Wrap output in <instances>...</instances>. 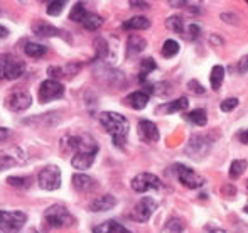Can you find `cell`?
Masks as SVG:
<instances>
[{"instance_id":"5bb4252c","label":"cell","mask_w":248,"mask_h":233,"mask_svg":"<svg viewBox=\"0 0 248 233\" xmlns=\"http://www.w3.org/2000/svg\"><path fill=\"white\" fill-rule=\"evenodd\" d=\"M139 137L142 139L147 144H152V142H157L160 139L159 128L154 122L150 120H140L139 122Z\"/></svg>"},{"instance_id":"d6986e66","label":"cell","mask_w":248,"mask_h":233,"mask_svg":"<svg viewBox=\"0 0 248 233\" xmlns=\"http://www.w3.org/2000/svg\"><path fill=\"white\" fill-rule=\"evenodd\" d=\"M73 187L79 193H88V191L95 189L96 187V181L93 177L86 176V174H75L73 176Z\"/></svg>"},{"instance_id":"4316f807","label":"cell","mask_w":248,"mask_h":233,"mask_svg":"<svg viewBox=\"0 0 248 233\" xmlns=\"http://www.w3.org/2000/svg\"><path fill=\"white\" fill-rule=\"evenodd\" d=\"M187 120L193 122V124L198 125V127H204V125L208 124V115H206V110H202V109L193 110V112L187 113Z\"/></svg>"},{"instance_id":"5b68a950","label":"cell","mask_w":248,"mask_h":233,"mask_svg":"<svg viewBox=\"0 0 248 233\" xmlns=\"http://www.w3.org/2000/svg\"><path fill=\"white\" fill-rule=\"evenodd\" d=\"M27 215L22 211H0V232L17 233L26 225Z\"/></svg>"},{"instance_id":"7c38bea8","label":"cell","mask_w":248,"mask_h":233,"mask_svg":"<svg viewBox=\"0 0 248 233\" xmlns=\"http://www.w3.org/2000/svg\"><path fill=\"white\" fill-rule=\"evenodd\" d=\"M211 149V142L204 135H193L186 145V154L193 159H202Z\"/></svg>"},{"instance_id":"836d02e7","label":"cell","mask_w":248,"mask_h":233,"mask_svg":"<svg viewBox=\"0 0 248 233\" xmlns=\"http://www.w3.org/2000/svg\"><path fill=\"white\" fill-rule=\"evenodd\" d=\"M7 183L10 186H17V187H29L31 186V177H19V176H10L7 179Z\"/></svg>"},{"instance_id":"f546056e","label":"cell","mask_w":248,"mask_h":233,"mask_svg":"<svg viewBox=\"0 0 248 233\" xmlns=\"http://www.w3.org/2000/svg\"><path fill=\"white\" fill-rule=\"evenodd\" d=\"M164 58H174L177 53H179V43L174 39H167L166 43L162 44V49H160Z\"/></svg>"},{"instance_id":"277c9868","label":"cell","mask_w":248,"mask_h":233,"mask_svg":"<svg viewBox=\"0 0 248 233\" xmlns=\"http://www.w3.org/2000/svg\"><path fill=\"white\" fill-rule=\"evenodd\" d=\"M172 172L176 174L177 181H179L183 186L189 187V189H199V187H202L206 183L204 177L201 174H198L196 171H193V169L184 164H174Z\"/></svg>"},{"instance_id":"d4e9b609","label":"cell","mask_w":248,"mask_h":233,"mask_svg":"<svg viewBox=\"0 0 248 233\" xmlns=\"http://www.w3.org/2000/svg\"><path fill=\"white\" fill-rule=\"evenodd\" d=\"M223 79H225V68H223V66H219V64L213 66L211 75H209V81H211V88L215 90V92H218V90H219Z\"/></svg>"},{"instance_id":"7dc6e473","label":"cell","mask_w":248,"mask_h":233,"mask_svg":"<svg viewBox=\"0 0 248 233\" xmlns=\"http://www.w3.org/2000/svg\"><path fill=\"white\" fill-rule=\"evenodd\" d=\"M9 36V29L3 26H0V39H5V37Z\"/></svg>"},{"instance_id":"484cf974","label":"cell","mask_w":248,"mask_h":233,"mask_svg":"<svg viewBox=\"0 0 248 233\" xmlns=\"http://www.w3.org/2000/svg\"><path fill=\"white\" fill-rule=\"evenodd\" d=\"M81 26L85 27L86 31H98L100 27L103 26V19H101L100 16H96V14L88 12L85 17V20L81 22Z\"/></svg>"},{"instance_id":"7a4b0ae2","label":"cell","mask_w":248,"mask_h":233,"mask_svg":"<svg viewBox=\"0 0 248 233\" xmlns=\"http://www.w3.org/2000/svg\"><path fill=\"white\" fill-rule=\"evenodd\" d=\"M44 221L52 228L73 227L76 223L75 217L69 213V210L62 204H52L44 211Z\"/></svg>"},{"instance_id":"f6af8a7d","label":"cell","mask_w":248,"mask_h":233,"mask_svg":"<svg viewBox=\"0 0 248 233\" xmlns=\"http://www.w3.org/2000/svg\"><path fill=\"white\" fill-rule=\"evenodd\" d=\"M9 135H10L9 128L0 127V142H3V140H5V139H9Z\"/></svg>"},{"instance_id":"9c48e42d","label":"cell","mask_w":248,"mask_h":233,"mask_svg":"<svg viewBox=\"0 0 248 233\" xmlns=\"http://www.w3.org/2000/svg\"><path fill=\"white\" fill-rule=\"evenodd\" d=\"M130 186L135 193H147V191L160 189V187H162V181H160L155 174L140 172V174H137L134 179H132Z\"/></svg>"},{"instance_id":"44dd1931","label":"cell","mask_w":248,"mask_h":233,"mask_svg":"<svg viewBox=\"0 0 248 233\" xmlns=\"http://www.w3.org/2000/svg\"><path fill=\"white\" fill-rule=\"evenodd\" d=\"M147 47V41L142 36H137V34H132L127 41V56H137L142 51Z\"/></svg>"},{"instance_id":"52a82bcc","label":"cell","mask_w":248,"mask_h":233,"mask_svg":"<svg viewBox=\"0 0 248 233\" xmlns=\"http://www.w3.org/2000/svg\"><path fill=\"white\" fill-rule=\"evenodd\" d=\"M64 95V86L58 79H44L37 88V98L41 103H49L52 100L62 98Z\"/></svg>"},{"instance_id":"6da1fadb","label":"cell","mask_w":248,"mask_h":233,"mask_svg":"<svg viewBox=\"0 0 248 233\" xmlns=\"http://www.w3.org/2000/svg\"><path fill=\"white\" fill-rule=\"evenodd\" d=\"M100 122L103 128L111 135L113 144L117 147H124L128 135V120L117 112H103L100 113Z\"/></svg>"},{"instance_id":"74e56055","label":"cell","mask_w":248,"mask_h":233,"mask_svg":"<svg viewBox=\"0 0 248 233\" xmlns=\"http://www.w3.org/2000/svg\"><path fill=\"white\" fill-rule=\"evenodd\" d=\"M199 34H201V27L196 26V24H189L187 29L184 31V36L187 39H196V37H199Z\"/></svg>"},{"instance_id":"e0dca14e","label":"cell","mask_w":248,"mask_h":233,"mask_svg":"<svg viewBox=\"0 0 248 233\" xmlns=\"http://www.w3.org/2000/svg\"><path fill=\"white\" fill-rule=\"evenodd\" d=\"M117 206V198L111 196V194H103V196H98L92 201L90 204V211H95V213H100V211H110Z\"/></svg>"},{"instance_id":"ab89813d","label":"cell","mask_w":248,"mask_h":233,"mask_svg":"<svg viewBox=\"0 0 248 233\" xmlns=\"http://www.w3.org/2000/svg\"><path fill=\"white\" fill-rule=\"evenodd\" d=\"M14 164H16V161H14V159L10 157V155L0 154V172L5 171V169H9V168H12Z\"/></svg>"},{"instance_id":"4fadbf2b","label":"cell","mask_w":248,"mask_h":233,"mask_svg":"<svg viewBox=\"0 0 248 233\" xmlns=\"http://www.w3.org/2000/svg\"><path fill=\"white\" fill-rule=\"evenodd\" d=\"M96 154H98V149L75 152V155L71 157V166H73L75 169H79V171H85V169H90V168L93 166V162H95Z\"/></svg>"},{"instance_id":"e575fe53","label":"cell","mask_w":248,"mask_h":233,"mask_svg":"<svg viewBox=\"0 0 248 233\" xmlns=\"http://www.w3.org/2000/svg\"><path fill=\"white\" fill-rule=\"evenodd\" d=\"M152 92L155 93V95L159 96H167L170 93V85L166 81H160V83H155V85L152 86Z\"/></svg>"},{"instance_id":"c3c4849f","label":"cell","mask_w":248,"mask_h":233,"mask_svg":"<svg viewBox=\"0 0 248 233\" xmlns=\"http://www.w3.org/2000/svg\"><path fill=\"white\" fill-rule=\"evenodd\" d=\"M208 233H226V232L221 230V228H209Z\"/></svg>"},{"instance_id":"d6a6232c","label":"cell","mask_w":248,"mask_h":233,"mask_svg":"<svg viewBox=\"0 0 248 233\" xmlns=\"http://www.w3.org/2000/svg\"><path fill=\"white\" fill-rule=\"evenodd\" d=\"M166 232L167 233H183L184 232V223L179 220V218H172V220H169V223H167Z\"/></svg>"},{"instance_id":"4dcf8cb0","label":"cell","mask_w":248,"mask_h":233,"mask_svg":"<svg viewBox=\"0 0 248 233\" xmlns=\"http://www.w3.org/2000/svg\"><path fill=\"white\" fill-rule=\"evenodd\" d=\"M245 169H247V161L236 159V161H233L232 166H230V177H232V179H238V177L245 172Z\"/></svg>"},{"instance_id":"816d5d0a","label":"cell","mask_w":248,"mask_h":233,"mask_svg":"<svg viewBox=\"0 0 248 233\" xmlns=\"http://www.w3.org/2000/svg\"><path fill=\"white\" fill-rule=\"evenodd\" d=\"M247 3H248V2H247Z\"/></svg>"},{"instance_id":"d590c367","label":"cell","mask_w":248,"mask_h":233,"mask_svg":"<svg viewBox=\"0 0 248 233\" xmlns=\"http://www.w3.org/2000/svg\"><path fill=\"white\" fill-rule=\"evenodd\" d=\"M66 2H62V0H56V2H51L49 5H47V14L49 16H59V14L62 12V9H64Z\"/></svg>"},{"instance_id":"681fc988","label":"cell","mask_w":248,"mask_h":233,"mask_svg":"<svg viewBox=\"0 0 248 233\" xmlns=\"http://www.w3.org/2000/svg\"><path fill=\"white\" fill-rule=\"evenodd\" d=\"M36 233H47V232H44V230H39V232H36Z\"/></svg>"},{"instance_id":"8992f818","label":"cell","mask_w":248,"mask_h":233,"mask_svg":"<svg viewBox=\"0 0 248 233\" xmlns=\"http://www.w3.org/2000/svg\"><path fill=\"white\" fill-rule=\"evenodd\" d=\"M37 184L44 191H56L61 187V171L58 166H46L37 174Z\"/></svg>"},{"instance_id":"30bf717a","label":"cell","mask_w":248,"mask_h":233,"mask_svg":"<svg viewBox=\"0 0 248 233\" xmlns=\"http://www.w3.org/2000/svg\"><path fill=\"white\" fill-rule=\"evenodd\" d=\"M155 210H157L155 200L145 196L134 206V210H132V213H130V218L134 221H137V223H145V221L150 220V217H152Z\"/></svg>"},{"instance_id":"1f68e13d","label":"cell","mask_w":248,"mask_h":233,"mask_svg":"<svg viewBox=\"0 0 248 233\" xmlns=\"http://www.w3.org/2000/svg\"><path fill=\"white\" fill-rule=\"evenodd\" d=\"M157 68V64H155V61H154L152 58H145V59H142V62H140V81H145V78L149 76V73H152L154 69Z\"/></svg>"},{"instance_id":"f35d334b","label":"cell","mask_w":248,"mask_h":233,"mask_svg":"<svg viewBox=\"0 0 248 233\" xmlns=\"http://www.w3.org/2000/svg\"><path fill=\"white\" fill-rule=\"evenodd\" d=\"M95 46H96V58H105V56H107V53H108L107 41H105V39H96Z\"/></svg>"},{"instance_id":"603a6c76","label":"cell","mask_w":248,"mask_h":233,"mask_svg":"<svg viewBox=\"0 0 248 233\" xmlns=\"http://www.w3.org/2000/svg\"><path fill=\"white\" fill-rule=\"evenodd\" d=\"M122 27H124L125 31H145L150 27V20L147 17L137 16V17H132V19L125 20Z\"/></svg>"},{"instance_id":"ac0fdd59","label":"cell","mask_w":248,"mask_h":233,"mask_svg":"<svg viewBox=\"0 0 248 233\" xmlns=\"http://www.w3.org/2000/svg\"><path fill=\"white\" fill-rule=\"evenodd\" d=\"M32 31L36 36H41V37H59L62 36V31L58 29V27H54L52 24H47V22H43V20H39V22H36L32 26Z\"/></svg>"},{"instance_id":"8d00e7d4","label":"cell","mask_w":248,"mask_h":233,"mask_svg":"<svg viewBox=\"0 0 248 233\" xmlns=\"http://www.w3.org/2000/svg\"><path fill=\"white\" fill-rule=\"evenodd\" d=\"M238 98H226L219 103V109H221V112H232V110H235L238 107Z\"/></svg>"},{"instance_id":"83f0119b","label":"cell","mask_w":248,"mask_h":233,"mask_svg":"<svg viewBox=\"0 0 248 233\" xmlns=\"http://www.w3.org/2000/svg\"><path fill=\"white\" fill-rule=\"evenodd\" d=\"M166 26H167V29L174 31V32L181 34V36H183L184 31H186V27H184V20H183V17H179V16H172V17H169V19L166 20Z\"/></svg>"},{"instance_id":"f1b7e54d","label":"cell","mask_w":248,"mask_h":233,"mask_svg":"<svg viewBox=\"0 0 248 233\" xmlns=\"http://www.w3.org/2000/svg\"><path fill=\"white\" fill-rule=\"evenodd\" d=\"M86 14H88V10L85 9V5L78 2V3H75V7H73L71 12H69V20H73V22L81 24L83 20H85Z\"/></svg>"},{"instance_id":"cb8c5ba5","label":"cell","mask_w":248,"mask_h":233,"mask_svg":"<svg viewBox=\"0 0 248 233\" xmlns=\"http://www.w3.org/2000/svg\"><path fill=\"white\" fill-rule=\"evenodd\" d=\"M24 53H26L29 58L39 59V58L46 56L47 47L43 46V44H39V43H26V46H24Z\"/></svg>"},{"instance_id":"bcb514c9","label":"cell","mask_w":248,"mask_h":233,"mask_svg":"<svg viewBox=\"0 0 248 233\" xmlns=\"http://www.w3.org/2000/svg\"><path fill=\"white\" fill-rule=\"evenodd\" d=\"M240 142H242V144H248V130L240 132Z\"/></svg>"},{"instance_id":"7bdbcfd3","label":"cell","mask_w":248,"mask_h":233,"mask_svg":"<svg viewBox=\"0 0 248 233\" xmlns=\"http://www.w3.org/2000/svg\"><path fill=\"white\" fill-rule=\"evenodd\" d=\"M130 5L135 7V9H149V3L147 2H137V0H132Z\"/></svg>"},{"instance_id":"2e32d148","label":"cell","mask_w":248,"mask_h":233,"mask_svg":"<svg viewBox=\"0 0 248 233\" xmlns=\"http://www.w3.org/2000/svg\"><path fill=\"white\" fill-rule=\"evenodd\" d=\"M187 107H189V100H187L186 96H181V98L174 100V102L159 105L155 109V112L157 113H166V115H170V113H176V112H184V110H187Z\"/></svg>"},{"instance_id":"8fae6325","label":"cell","mask_w":248,"mask_h":233,"mask_svg":"<svg viewBox=\"0 0 248 233\" xmlns=\"http://www.w3.org/2000/svg\"><path fill=\"white\" fill-rule=\"evenodd\" d=\"M32 103V96L26 90H16L7 96V109L12 112H26Z\"/></svg>"},{"instance_id":"b9f144b4","label":"cell","mask_w":248,"mask_h":233,"mask_svg":"<svg viewBox=\"0 0 248 233\" xmlns=\"http://www.w3.org/2000/svg\"><path fill=\"white\" fill-rule=\"evenodd\" d=\"M247 71H248V56H243V58L238 61V73L245 75Z\"/></svg>"},{"instance_id":"ee69618b","label":"cell","mask_w":248,"mask_h":233,"mask_svg":"<svg viewBox=\"0 0 248 233\" xmlns=\"http://www.w3.org/2000/svg\"><path fill=\"white\" fill-rule=\"evenodd\" d=\"M221 191H223V193H228V196H230V198H232V196H235V193H236V189L232 186V184H228V186H225Z\"/></svg>"},{"instance_id":"9a60e30c","label":"cell","mask_w":248,"mask_h":233,"mask_svg":"<svg viewBox=\"0 0 248 233\" xmlns=\"http://www.w3.org/2000/svg\"><path fill=\"white\" fill-rule=\"evenodd\" d=\"M79 69H81L79 62H69V64H66V66H49V68H47V75L51 76V79L66 78V76L78 75Z\"/></svg>"},{"instance_id":"ffe728a7","label":"cell","mask_w":248,"mask_h":233,"mask_svg":"<svg viewBox=\"0 0 248 233\" xmlns=\"http://www.w3.org/2000/svg\"><path fill=\"white\" fill-rule=\"evenodd\" d=\"M125 103L134 110H144L149 103V93L147 92H134L125 98Z\"/></svg>"},{"instance_id":"ba28073f","label":"cell","mask_w":248,"mask_h":233,"mask_svg":"<svg viewBox=\"0 0 248 233\" xmlns=\"http://www.w3.org/2000/svg\"><path fill=\"white\" fill-rule=\"evenodd\" d=\"M62 151H92V149H98V144L88 135H66L61 140Z\"/></svg>"},{"instance_id":"60d3db41","label":"cell","mask_w":248,"mask_h":233,"mask_svg":"<svg viewBox=\"0 0 248 233\" xmlns=\"http://www.w3.org/2000/svg\"><path fill=\"white\" fill-rule=\"evenodd\" d=\"M187 88H189V92L196 93V95H202V93L206 92L204 88H202V85L199 81H196V79H191L189 83H187Z\"/></svg>"},{"instance_id":"3957f363","label":"cell","mask_w":248,"mask_h":233,"mask_svg":"<svg viewBox=\"0 0 248 233\" xmlns=\"http://www.w3.org/2000/svg\"><path fill=\"white\" fill-rule=\"evenodd\" d=\"M26 73V62L12 54H0V79H17Z\"/></svg>"},{"instance_id":"7402d4cb","label":"cell","mask_w":248,"mask_h":233,"mask_svg":"<svg viewBox=\"0 0 248 233\" xmlns=\"http://www.w3.org/2000/svg\"><path fill=\"white\" fill-rule=\"evenodd\" d=\"M93 233H132V232L128 228H125L124 225L117 223L115 220H108L93 228Z\"/></svg>"},{"instance_id":"f907efd6","label":"cell","mask_w":248,"mask_h":233,"mask_svg":"<svg viewBox=\"0 0 248 233\" xmlns=\"http://www.w3.org/2000/svg\"><path fill=\"white\" fill-rule=\"evenodd\" d=\"M245 213H248V206H245Z\"/></svg>"}]
</instances>
